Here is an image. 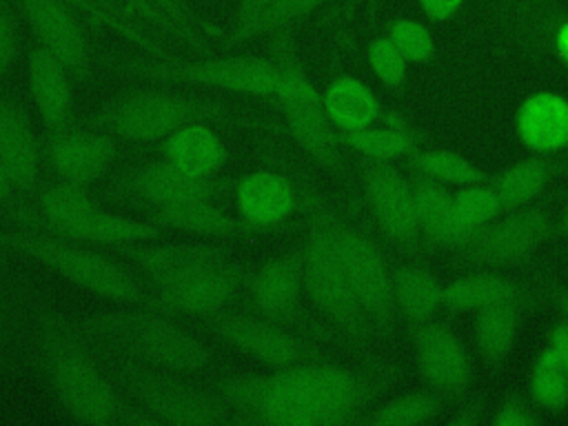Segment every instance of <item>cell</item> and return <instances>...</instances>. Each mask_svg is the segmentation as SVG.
I'll list each match as a JSON object with an SVG mask.
<instances>
[{
  "mask_svg": "<svg viewBox=\"0 0 568 426\" xmlns=\"http://www.w3.org/2000/svg\"><path fill=\"white\" fill-rule=\"evenodd\" d=\"M33 348L60 408L80 424H124L131 399L120 395L104 366L95 357L89 337L53 311L36 315Z\"/></svg>",
  "mask_w": 568,
  "mask_h": 426,
  "instance_id": "6da1fadb",
  "label": "cell"
},
{
  "mask_svg": "<svg viewBox=\"0 0 568 426\" xmlns=\"http://www.w3.org/2000/svg\"><path fill=\"white\" fill-rule=\"evenodd\" d=\"M91 344L133 362L195 375L209 368L213 355L209 346L162 311L140 306L133 311H100L75 322Z\"/></svg>",
  "mask_w": 568,
  "mask_h": 426,
  "instance_id": "7a4b0ae2",
  "label": "cell"
},
{
  "mask_svg": "<svg viewBox=\"0 0 568 426\" xmlns=\"http://www.w3.org/2000/svg\"><path fill=\"white\" fill-rule=\"evenodd\" d=\"M233 111L211 98L173 89H133L104 100L84 124L102 129L113 138L149 144L162 142L191 122H226Z\"/></svg>",
  "mask_w": 568,
  "mask_h": 426,
  "instance_id": "3957f363",
  "label": "cell"
},
{
  "mask_svg": "<svg viewBox=\"0 0 568 426\" xmlns=\"http://www.w3.org/2000/svg\"><path fill=\"white\" fill-rule=\"evenodd\" d=\"M0 251L29 257L58 273L69 284L98 297L153 308L151 293L144 291L118 262L89 248V244L71 242L40 229H27L0 231Z\"/></svg>",
  "mask_w": 568,
  "mask_h": 426,
  "instance_id": "277c9868",
  "label": "cell"
},
{
  "mask_svg": "<svg viewBox=\"0 0 568 426\" xmlns=\"http://www.w3.org/2000/svg\"><path fill=\"white\" fill-rule=\"evenodd\" d=\"M31 222L40 231L89 246L115 248L164 237V231L153 222L106 211L89 189L62 180L47 184L38 193V215Z\"/></svg>",
  "mask_w": 568,
  "mask_h": 426,
  "instance_id": "5b68a950",
  "label": "cell"
},
{
  "mask_svg": "<svg viewBox=\"0 0 568 426\" xmlns=\"http://www.w3.org/2000/svg\"><path fill=\"white\" fill-rule=\"evenodd\" d=\"M111 73L158 82L211 87L231 93L273 98L280 84V64L268 55H220L200 60L175 58H102Z\"/></svg>",
  "mask_w": 568,
  "mask_h": 426,
  "instance_id": "8992f818",
  "label": "cell"
},
{
  "mask_svg": "<svg viewBox=\"0 0 568 426\" xmlns=\"http://www.w3.org/2000/svg\"><path fill=\"white\" fill-rule=\"evenodd\" d=\"M113 375L120 390L158 424L215 426L229 419V408L217 393L191 384L186 375L160 371L122 355H113Z\"/></svg>",
  "mask_w": 568,
  "mask_h": 426,
  "instance_id": "52a82bcc",
  "label": "cell"
},
{
  "mask_svg": "<svg viewBox=\"0 0 568 426\" xmlns=\"http://www.w3.org/2000/svg\"><path fill=\"white\" fill-rule=\"evenodd\" d=\"M271 58L280 64V84L273 98L280 102L295 142L320 166L337 171L342 164V140L324 111L322 95L315 91V87L308 82L302 67L297 64L284 29L275 31Z\"/></svg>",
  "mask_w": 568,
  "mask_h": 426,
  "instance_id": "ba28073f",
  "label": "cell"
},
{
  "mask_svg": "<svg viewBox=\"0 0 568 426\" xmlns=\"http://www.w3.org/2000/svg\"><path fill=\"white\" fill-rule=\"evenodd\" d=\"M246 282L244 268L222 246L149 284L153 308L195 317L224 313Z\"/></svg>",
  "mask_w": 568,
  "mask_h": 426,
  "instance_id": "9c48e42d",
  "label": "cell"
},
{
  "mask_svg": "<svg viewBox=\"0 0 568 426\" xmlns=\"http://www.w3.org/2000/svg\"><path fill=\"white\" fill-rule=\"evenodd\" d=\"M300 271L304 293L322 315L353 335L366 333V317L348 286L331 220L317 217L308 226L300 253Z\"/></svg>",
  "mask_w": 568,
  "mask_h": 426,
  "instance_id": "30bf717a",
  "label": "cell"
},
{
  "mask_svg": "<svg viewBox=\"0 0 568 426\" xmlns=\"http://www.w3.org/2000/svg\"><path fill=\"white\" fill-rule=\"evenodd\" d=\"M333 233L348 286L366 322L390 328L395 320L393 273L384 255L366 235L342 222H333Z\"/></svg>",
  "mask_w": 568,
  "mask_h": 426,
  "instance_id": "8fae6325",
  "label": "cell"
},
{
  "mask_svg": "<svg viewBox=\"0 0 568 426\" xmlns=\"http://www.w3.org/2000/svg\"><path fill=\"white\" fill-rule=\"evenodd\" d=\"M552 231L550 215L544 209L517 206L499 213L486 226L466 235L459 244L464 255L484 266H508L528 257L546 242Z\"/></svg>",
  "mask_w": 568,
  "mask_h": 426,
  "instance_id": "7c38bea8",
  "label": "cell"
},
{
  "mask_svg": "<svg viewBox=\"0 0 568 426\" xmlns=\"http://www.w3.org/2000/svg\"><path fill=\"white\" fill-rule=\"evenodd\" d=\"M118 155L115 138L89 124H67L47 131L42 140V160L62 182L91 189L102 180Z\"/></svg>",
  "mask_w": 568,
  "mask_h": 426,
  "instance_id": "4fadbf2b",
  "label": "cell"
},
{
  "mask_svg": "<svg viewBox=\"0 0 568 426\" xmlns=\"http://www.w3.org/2000/svg\"><path fill=\"white\" fill-rule=\"evenodd\" d=\"M38 47L67 64L73 78L84 80L91 64V44L78 11L64 0H13Z\"/></svg>",
  "mask_w": 568,
  "mask_h": 426,
  "instance_id": "5bb4252c",
  "label": "cell"
},
{
  "mask_svg": "<svg viewBox=\"0 0 568 426\" xmlns=\"http://www.w3.org/2000/svg\"><path fill=\"white\" fill-rule=\"evenodd\" d=\"M211 333L226 346L253 357L268 368H284L304 362L308 348L282 324L260 315L217 313L206 320Z\"/></svg>",
  "mask_w": 568,
  "mask_h": 426,
  "instance_id": "9a60e30c",
  "label": "cell"
},
{
  "mask_svg": "<svg viewBox=\"0 0 568 426\" xmlns=\"http://www.w3.org/2000/svg\"><path fill=\"white\" fill-rule=\"evenodd\" d=\"M226 186L229 182H220L215 178L186 175L166 158H160V160L138 164L126 173H122L111 184V191L120 197H126L146 206L149 211H155V209L186 202V200L215 197Z\"/></svg>",
  "mask_w": 568,
  "mask_h": 426,
  "instance_id": "2e32d148",
  "label": "cell"
},
{
  "mask_svg": "<svg viewBox=\"0 0 568 426\" xmlns=\"http://www.w3.org/2000/svg\"><path fill=\"white\" fill-rule=\"evenodd\" d=\"M362 186L368 209L384 235L406 248H415L422 240L413 182L390 162H371L362 173Z\"/></svg>",
  "mask_w": 568,
  "mask_h": 426,
  "instance_id": "e0dca14e",
  "label": "cell"
},
{
  "mask_svg": "<svg viewBox=\"0 0 568 426\" xmlns=\"http://www.w3.org/2000/svg\"><path fill=\"white\" fill-rule=\"evenodd\" d=\"M417 366L426 384L442 395H457L470 382V355L455 331L424 322L415 331Z\"/></svg>",
  "mask_w": 568,
  "mask_h": 426,
  "instance_id": "ac0fdd59",
  "label": "cell"
},
{
  "mask_svg": "<svg viewBox=\"0 0 568 426\" xmlns=\"http://www.w3.org/2000/svg\"><path fill=\"white\" fill-rule=\"evenodd\" d=\"M251 308L277 324H302V271L300 253L264 262L248 280Z\"/></svg>",
  "mask_w": 568,
  "mask_h": 426,
  "instance_id": "d6986e66",
  "label": "cell"
},
{
  "mask_svg": "<svg viewBox=\"0 0 568 426\" xmlns=\"http://www.w3.org/2000/svg\"><path fill=\"white\" fill-rule=\"evenodd\" d=\"M0 162L13 191L31 193L40 178L42 142L20 100L0 91Z\"/></svg>",
  "mask_w": 568,
  "mask_h": 426,
  "instance_id": "ffe728a7",
  "label": "cell"
},
{
  "mask_svg": "<svg viewBox=\"0 0 568 426\" xmlns=\"http://www.w3.org/2000/svg\"><path fill=\"white\" fill-rule=\"evenodd\" d=\"M27 87L44 131L73 122V75L62 60L38 44L27 55Z\"/></svg>",
  "mask_w": 568,
  "mask_h": 426,
  "instance_id": "44dd1931",
  "label": "cell"
},
{
  "mask_svg": "<svg viewBox=\"0 0 568 426\" xmlns=\"http://www.w3.org/2000/svg\"><path fill=\"white\" fill-rule=\"evenodd\" d=\"M306 377L317 424L335 426L353 422L368 402L366 382L348 368L335 364H306Z\"/></svg>",
  "mask_w": 568,
  "mask_h": 426,
  "instance_id": "7402d4cb",
  "label": "cell"
},
{
  "mask_svg": "<svg viewBox=\"0 0 568 426\" xmlns=\"http://www.w3.org/2000/svg\"><path fill=\"white\" fill-rule=\"evenodd\" d=\"M237 217L251 229H266L284 222L295 209L291 182L273 171H255L235 184Z\"/></svg>",
  "mask_w": 568,
  "mask_h": 426,
  "instance_id": "603a6c76",
  "label": "cell"
},
{
  "mask_svg": "<svg viewBox=\"0 0 568 426\" xmlns=\"http://www.w3.org/2000/svg\"><path fill=\"white\" fill-rule=\"evenodd\" d=\"M149 222L162 231L166 229L206 240H240L253 231L240 217L213 204V197H197L155 209L151 211Z\"/></svg>",
  "mask_w": 568,
  "mask_h": 426,
  "instance_id": "cb8c5ba5",
  "label": "cell"
},
{
  "mask_svg": "<svg viewBox=\"0 0 568 426\" xmlns=\"http://www.w3.org/2000/svg\"><path fill=\"white\" fill-rule=\"evenodd\" d=\"M517 135L535 153H555L568 146V100L552 91L526 98L517 111Z\"/></svg>",
  "mask_w": 568,
  "mask_h": 426,
  "instance_id": "d4e9b609",
  "label": "cell"
},
{
  "mask_svg": "<svg viewBox=\"0 0 568 426\" xmlns=\"http://www.w3.org/2000/svg\"><path fill=\"white\" fill-rule=\"evenodd\" d=\"M164 158L193 178H213L226 162V146L209 122H191L162 140Z\"/></svg>",
  "mask_w": 568,
  "mask_h": 426,
  "instance_id": "484cf974",
  "label": "cell"
},
{
  "mask_svg": "<svg viewBox=\"0 0 568 426\" xmlns=\"http://www.w3.org/2000/svg\"><path fill=\"white\" fill-rule=\"evenodd\" d=\"M413 195L422 237L439 246H459L464 235L457 226L453 213V193H448L446 184L422 175L413 182Z\"/></svg>",
  "mask_w": 568,
  "mask_h": 426,
  "instance_id": "4316f807",
  "label": "cell"
},
{
  "mask_svg": "<svg viewBox=\"0 0 568 426\" xmlns=\"http://www.w3.org/2000/svg\"><path fill=\"white\" fill-rule=\"evenodd\" d=\"M322 104L331 124L339 133L371 126L379 115V102L373 91L364 82L346 75L326 84L322 93Z\"/></svg>",
  "mask_w": 568,
  "mask_h": 426,
  "instance_id": "83f0119b",
  "label": "cell"
},
{
  "mask_svg": "<svg viewBox=\"0 0 568 426\" xmlns=\"http://www.w3.org/2000/svg\"><path fill=\"white\" fill-rule=\"evenodd\" d=\"M517 282L493 271H477L442 286V306L450 313L479 311L499 302H519Z\"/></svg>",
  "mask_w": 568,
  "mask_h": 426,
  "instance_id": "f1b7e54d",
  "label": "cell"
},
{
  "mask_svg": "<svg viewBox=\"0 0 568 426\" xmlns=\"http://www.w3.org/2000/svg\"><path fill=\"white\" fill-rule=\"evenodd\" d=\"M393 302L408 324L428 322L442 306V286L433 273L422 266H402L393 273Z\"/></svg>",
  "mask_w": 568,
  "mask_h": 426,
  "instance_id": "f546056e",
  "label": "cell"
},
{
  "mask_svg": "<svg viewBox=\"0 0 568 426\" xmlns=\"http://www.w3.org/2000/svg\"><path fill=\"white\" fill-rule=\"evenodd\" d=\"M519 331V302H499L475 311L473 335L479 355L499 364L513 348Z\"/></svg>",
  "mask_w": 568,
  "mask_h": 426,
  "instance_id": "4dcf8cb0",
  "label": "cell"
},
{
  "mask_svg": "<svg viewBox=\"0 0 568 426\" xmlns=\"http://www.w3.org/2000/svg\"><path fill=\"white\" fill-rule=\"evenodd\" d=\"M548 178L550 164L546 160H521L504 169L495 178L493 189L504 209H517L535 200L544 191Z\"/></svg>",
  "mask_w": 568,
  "mask_h": 426,
  "instance_id": "1f68e13d",
  "label": "cell"
},
{
  "mask_svg": "<svg viewBox=\"0 0 568 426\" xmlns=\"http://www.w3.org/2000/svg\"><path fill=\"white\" fill-rule=\"evenodd\" d=\"M339 140L362 158H368L371 162H393L397 158L408 155L415 149L413 135L399 126L371 124L359 131L339 133Z\"/></svg>",
  "mask_w": 568,
  "mask_h": 426,
  "instance_id": "d6a6232c",
  "label": "cell"
},
{
  "mask_svg": "<svg viewBox=\"0 0 568 426\" xmlns=\"http://www.w3.org/2000/svg\"><path fill=\"white\" fill-rule=\"evenodd\" d=\"M442 410V397L426 390L397 395L375 408L366 422L375 426H419Z\"/></svg>",
  "mask_w": 568,
  "mask_h": 426,
  "instance_id": "836d02e7",
  "label": "cell"
},
{
  "mask_svg": "<svg viewBox=\"0 0 568 426\" xmlns=\"http://www.w3.org/2000/svg\"><path fill=\"white\" fill-rule=\"evenodd\" d=\"M501 211L504 206L493 184L475 182L457 186V193H453V213L464 237L493 222Z\"/></svg>",
  "mask_w": 568,
  "mask_h": 426,
  "instance_id": "e575fe53",
  "label": "cell"
},
{
  "mask_svg": "<svg viewBox=\"0 0 568 426\" xmlns=\"http://www.w3.org/2000/svg\"><path fill=\"white\" fill-rule=\"evenodd\" d=\"M530 397L535 406L548 413H559L568 406V371L548 348L535 359L530 373Z\"/></svg>",
  "mask_w": 568,
  "mask_h": 426,
  "instance_id": "d590c367",
  "label": "cell"
},
{
  "mask_svg": "<svg viewBox=\"0 0 568 426\" xmlns=\"http://www.w3.org/2000/svg\"><path fill=\"white\" fill-rule=\"evenodd\" d=\"M415 166L422 175L433 178L442 184L453 186H466L475 182H484L481 171L466 160L464 155L448 151V149H430L415 155Z\"/></svg>",
  "mask_w": 568,
  "mask_h": 426,
  "instance_id": "8d00e7d4",
  "label": "cell"
},
{
  "mask_svg": "<svg viewBox=\"0 0 568 426\" xmlns=\"http://www.w3.org/2000/svg\"><path fill=\"white\" fill-rule=\"evenodd\" d=\"M328 0H275L255 22H251L246 29H242L240 33H233L224 40L226 47H235L242 44L255 36L262 33H275L280 29H286L288 24L302 20L304 16L313 13L315 9H320L322 4H326Z\"/></svg>",
  "mask_w": 568,
  "mask_h": 426,
  "instance_id": "74e56055",
  "label": "cell"
},
{
  "mask_svg": "<svg viewBox=\"0 0 568 426\" xmlns=\"http://www.w3.org/2000/svg\"><path fill=\"white\" fill-rule=\"evenodd\" d=\"M386 36L395 42V47L402 51V55L413 64L428 62L435 53V40L430 36V31L419 20L397 18L388 24Z\"/></svg>",
  "mask_w": 568,
  "mask_h": 426,
  "instance_id": "f35d334b",
  "label": "cell"
},
{
  "mask_svg": "<svg viewBox=\"0 0 568 426\" xmlns=\"http://www.w3.org/2000/svg\"><path fill=\"white\" fill-rule=\"evenodd\" d=\"M368 62L382 84L390 89H399L404 84L408 60L388 36H379L368 44Z\"/></svg>",
  "mask_w": 568,
  "mask_h": 426,
  "instance_id": "ab89813d",
  "label": "cell"
},
{
  "mask_svg": "<svg viewBox=\"0 0 568 426\" xmlns=\"http://www.w3.org/2000/svg\"><path fill=\"white\" fill-rule=\"evenodd\" d=\"M69 2L78 13H84L89 20L98 22V24H104L109 29H115L120 31L122 36H126L129 40L142 44L144 49H151L155 53H160L155 49V44L151 40H146L144 36H138V31L131 27V22L120 13V9L115 7L113 0H64Z\"/></svg>",
  "mask_w": 568,
  "mask_h": 426,
  "instance_id": "60d3db41",
  "label": "cell"
},
{
  "mask_svg": "<svg viewBox=\"0 0 568 426\" xmlns=\"http://www.w3.org/2000/svg\"><path fill=\"white\" fill-rule=\"evenodd\" d=\"M20 49L18 22H16V2L0 0V78L13 67Z\"/></svg>",
  "mask_w": 568,
  "mask_h": 426,
  "instance_id": "b9f144b4",
  "label": "cell"
},
{
  "mask_svg": "<svg viewBox=\"0 0 568 426\" xmlns=\"http://www.w3.org/2000/svg\"><path fill=\"white\" fill-rule=\"evenodd\" d=\"M146 2L153 4L164 16V22H166V27L173 33H178L189 44L202 49V42H200L197 33H195V24H193L191 11L184 4V0H146Z\"/></svg>",
  "mask_w": 568,
  "mask_h": 426,
  "instance_id": "7bdbcfd3",
  "label": "cell"
},
{
  "mask_svg": "<svg viewBox=\"0 0 568 426\" xmlns=\"http://www.w3.org/2000/svg\"><path fill=\"white\" fill-rule=\"evenodd\" d=\"M537 422L532 408H528L519 399H508L504 406L497 408L493 424L495 426H532Z\"/></svg>",
  "mask_w": 568,
  "mask_h": 426,
  "instance_id": "ee69618b",
  "label": "cell"
},
{
  "mask_svg": "<svg viewBox=\"0 0 568 426\" xmlns=\"http://www.w3.org/2000/svg\"><path fill=\"white\" fill-rule=\"evenodd\" d=\"M275 0H237L235 7V16H233V29L229 31V36L240 33L242 29H246L251 22H255Z\"/></svg>",
  "mask_w": 568,
  "mask_h": 426,
  "instance_id": "f6af8a7d",
  "label": "cell"
},
{
  "mask_svg": "<svg viewBox=\"0 0 568 426\" xmlns=\"http://www.w3.org/2000/svg\"><path fill=\"white\" fill-rule=\"evenodd\" d=\"M422 11L435 20V22H446L450 20L464 4V0H417Z\"/></svg>",
  "mask_w": 568,
  "mask_h": 426,
  "instance_id": "bcb514c9",
  "label": "cell"
},
{
  "mask_svg": "<svg viewBox=\"0 0 568 426\" xmlns=\"http://www.w3.org/2000/svg\"><path fill=\"white\" fill-rule=\"evenodd\" d=\"M548 351L561 362V366L568 371V320L557 322L550 328L548 335Z\"/></svg>",
  "mask_w": 568,
  "mask_h": 426,
  "instance_id": "7dc6e473",
  "label": "cell"
},
{
  "mask_svg": "<svg viewBox=\"0 0 568 426\" xmlns=\"http://www.w3.org/2000/svg\"><path fill=\"white\" fill-rule=\"evenodd\" d=\"M550 40H552L555 53L568 67V16H561L559 20H555L552 31H550Z\"/></svg>",
  "mask_w": 568,
  "mask_h": 426,
  "instance_id": "c3c4849f",
  "label": "cell"
},
{
  "mask_svg": "<svg viewBox=\"0 0 568 426\" xmlns=\"http://www.w3.org/2000/svg\"><path fill=\"white\" fill-rule=\"evenodd\" d=\"M453 424H477L479 422V406H466V408H462V413L459 415H455L453 419H450Z\"/></svg>",
  "mask_w": 568,
  "mask_h": 426,
  "instance_id": "681fc988",
  "label": "cell"
},
{
  "mask_svg": "<svg viewBox=\"0 0 568 426\" xmlns=\"http://www.w3.org/2000/svg\"><path fill=\"white\" fill-rule=\"evenodd\" d=\"M11 193H16V191H13L11 182H9V175H7L4 166H2V162H0V202L9 200V197H11Z\"/></svg>",
  "mask_w": 568,
  "mask_h": 426,
  "instance_id": "f907efd6",
  "label": "cell"
},
{
  "mask_svg": "<svg viewBox=\"0 0 568 426\" xmlns=\"http://www.w3.org/2000/svg\"><path fill=\"white\" fill-rule=\"evenodd\" d=\"M7 331H9V315H7L4 302L0 297V353H2V346H4V339H7Z\"/></svg>",
  "mask_w": 568,
  "mask_h": 426,
  "instance_id": "816d5d0a",
  "label": "cell"
},
{
  "mask_svg": "<svg viewBox=\"0 0 568 426\" xmlns=\"http://www.w3.org/2000/svg\"><path fill=\"white\" fill-rule=\"evenodd\" d=\"M557 302H559V306H561V311L568 320V291H557Z\"/></svg>",
  "mask_w": 568,
  "mask_h": 426,
  "instance_id": "f5cc1de1",
  "label": "cell"
},
{
  "mask_svg": "<svg viewBox=\"0 0 568 426\" xmlns=\"http://www.w3.org/2000/svg\"><path fill=\"white\" fill-rule=\"evenodd\" d=\"M559 229H561V233H564V235H568V206H566V209H564V213H561Z\"/></svg>",
  "mask_w": 568,
  "mask_h": 426,
  "instance_id": "db71d44e",
  "label": "cell"
}]
</instances>
